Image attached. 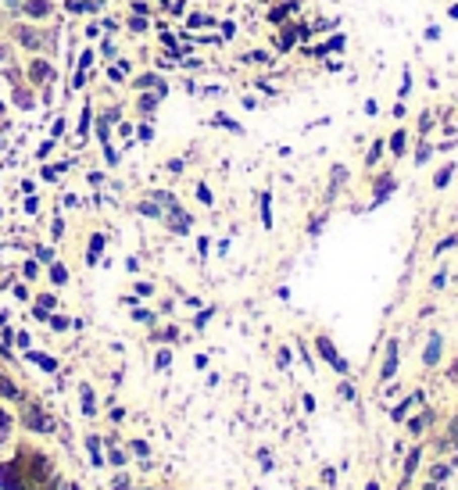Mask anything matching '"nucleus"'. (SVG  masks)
Listing matches in <instances>:
<instances>
[{
    "mask_svg": "<svg viewBox=\"0 0 458 490\" xmlns=\"http://www.w3.org/2000/svg\"><path fill=\"white\" fill-rule=\"evenodd\" d=\"M312 36V25H301V22H290V25H279V39H276V50L286 54V50H294L297 39H308Z\"/></svg>",
    "mask_w": 458,
    "mask_h": 490,
    "instance_id": "1",
    "label": "nucleus"
},
{
    "mask_svg": "<svg viewBox=\"0 0 458 490\" xmlns=\"http://www.w3.org/2000/svg\"><path fill=\"white\" fill-rule=\"evenodd\" d=\"M344 43H347V36H344V32H337V36L322 39V43H315V47H304L301 54H304V58H329V54H340V50H344Z\"/></svg>",
    "mask_w": 458,
    "mask_h": 490,
    "instance_id": "2",
    "label": "nucleus"
},
{
    "mask_svg": "<svg viewBox=\"0 0 458 490\" xmlns=\"http://www.w3.org/2000/svg\"><path fill=\"white\" fill-rule=\"evenodd\" d=\"M297 11H301V0H286V4L269 8V15H265V18H269V25H272V29H279V25H286V18H290V15H297Z\"/></svg>",
    "mask_w": 458,
    "mask_h": 490,
    "instance_id": "3",
    "label": "nucleus"
},
{
    "mask_svg": "<svg viewBox=\"0 0 458 490\" xmlns=\"http://www.w3.org/2000/svg\"><path fill=\"white\" fill-rule=\"evenodd\" d=\"M18 11H22L25 18H32V22H43V18H50L54 4H50V0H22Z\"/></svg>",
    "mask_w": 458,
    "mask_h": 490,
    "instance_id": "4",
    "label": "nucleus"
},
{
    "mask_svg": "<svg viewBox=\"0 0 458 490\" xmlns=\"http://www.w3.org/2000/svg\"><path fill=\"white\" fill-rule=\"evenodd\" d=\"M29 75H32L36 86H50V83H54V65H47V61L36 58V61L29 65Z\"/></svg>",
    "mask_w": 458,
    "mask_h": 490,
    "instance_id": "5",
    "label": "nucleus"
},
{
    "mask_svg": "<svg viewBox=\"0 0 458 490\" xmlns=\"http://www.w3.org/2000/svg\"><path fill=\"white\" fill-rule=\"evenodd\" d=\"M133 90H158V93H169V83H165L161 75H154V72H147V75H136L133 79Z\"/></svg>",
    "mask_w": 458,
    "mask_h": 490,
    "instance_id": "6",
    "label": "nucleus"
},
{
    "mask_svg": "<svg viewBox=\"0 0 458 490\" xmlns=\"http://www.w3.org/2000/svg\"><path fill=\"white\" fill-rule=\"evenodd\" d=\"M15 39H18L25 50H43V36H39L36 29H29V25H18L15 29Z\"/></svg>",
    "mask_w": 458,
    "mask_h": 490,
    "instance_id": "7",
    "label": "nucleus"
},
{
    "mask_svg": "<svg viewBox=\"0 0 458 490\" xmlns=\"http://www.w3.org/2000/svg\"><path fill=\"white\" fill-rule=\"evenodd\" d=\"M319 354H322V358H326V361H329V365H333L337 372H347V361H344V358L337 354V347L329 344V337H319Z\"/></svg>",
    "mask_w": 458,
    "mask_h": 490,
    "instance_id": "8",
    "label": "nucleus"
},
{
    "mask_svg": "<svg viewBox=\"0 0 458 490\" xmlns=\"http://www.w3.org/2000/svg\"><path fill=\"white\" fill-rule=\"evenodd\" d=\"M440 347H444V337H440V333H433V337H430V344H426L423 361H426V365H437V361H440Z\"/></svg>",
    "mask_w": 458,
    "mask_h": 490,
    "instance_id": "9",
    "label": "nucleus"
},
{
    "mask_svg": "<svg viewBox=\"0 0 458 490\" xmlns=\"http://www.w3.org/2000/svg\"><path fill=\"white\" fill-rule=\"evenodd\" d=\"M397 372V340L387 344V358H383V379H390Z\"/></svg>",
    "mask_w": 458,
    "mask_h": 490,
    "instance_id": "10",
    "label": "nucleus"
},
{
    "mask_svg": "<svg viewBox=\"0 0 458 490\" xmlns=\"http://www.w3.org/2000/svg\"><path fill=\"white\" fill-rule=\"evenodd\" d=\"M404 147H408V129H394V133H390V154L401 157Z\"/></svg>",
    "mask_w": 458,
    "mask_h": 490,
    "instance_id": "11",
    "label": "nucleus"
},
{
    "mask_svg": "<svg viewBox=\"0 0 458 490\" xmlns=\"http://www.w3.org/2000/svg\"><path fill=\"white\" fill-rule=\"evenodd\" d=\"M161 97H165V93H158V90H150V93L143 90V93H140V111H143V115H154V107H158Z\"/></svg>",
    "mask_w": 458,
    "mask_h": 490,
    "instance_id": "12",
    "label": "nucleus"
},
{
    "mask_svg": "<svg viewBox=\"0 0 458 490\" xmlns=\"http://www.w3.org/2000/svg\"><path fill=\"white\" fill-rule=\"evenodd\" d=\"M90 122H93V104H82V115H79V140H86V133H90Z\"/></svg>",
    "mask_w": 458,
    "mask_h": 490,
    "instance_id": "13",
    "label": "nucleus"
},
{
    "mask_svg": "<svg viewBox=\"0 0 458 490\" xmlns=\"http://www.w3.org/2000/svg\"><path fill=\"white\" fill-rule=\"evenodd\" d=\"M212 25H219L212 15H186V29H212Z\"/></svg>",
    "mask_w": 458,
    "mask_h": 490,
    "instance_id": "14",
    "label": "nucleus"
},
{
    "mask_svg": "<svg viewBox=\"0 0 458 490\" xmlns=\"http://www.w3.org/2000/svg\"><path fill=\"white\" fill-rule=\"evenodd\" d=\"M11 90H15V100L22 104V111H32V107H36V104H32V93H29V90H25L22 83H15Z\"/></svg>",
    "mask_w": 458,
    "mask_h": 490,
    "instance_id": "15",
    "label": "nucleus"
},
{
    "mask_svg": "<svg viewBox=\"0 0 458 490\" xmlns=\"http://www.w3.org/2000/svg\"><path fill=\"white\" fill-rule=\"evenodd\" d=\"M25 422H29L32 429H50V426H54V422H50L43 412H29V419H25Z\"/></svg>",
    "mask_w": 458,
    "mask_h": 490,
    "instance_id": "16",
    "label": "nucleus"
},
{
    "mask_svg": "<svg viewBox=\"0 0 458 490\" xmlns=\"http://www.w3.org/2000/svg\"><path fill=\"white\" fill-rule=\"evenodd\" d=\"M68 11L86 15V11H100V4H90V0H68Z\"/></svg>",
    "mask_w": 458,
    "mask_h": 490,
    "instance_id": "17",
    "label": "nucleus"
},
{
    "mask_svg": "<svg viewBox=\"0 0 458 490\" xmlns=\"http://www.w3.org/2000/svg\"><path fill=\"white\" fill-rule=\"evenodd\" d=\"M262 226L272 229V197L269 193H262Z\"/></svg>",
    "mask_w": 458,
    "mask_h": 490,
    "instance_id": "18",
    "label": "nucleus"
},
{
    "mask_svg": "<svg viewBox=\"0 0 458 490\" xmlns=\"http://www.w3.org/2000/svg\"><path fill=\"white\" fill-rule=\"evenodd\" d=\"M212 126H222V129H229V133H236V136L243 133V129H240V122H233V118H226V115H215V118H212Z\"/></svg>",
    "mask_w": 458,
    "mask_h": 490,
    "instance_id": "19",
    "label": "nucleus"
},
{
    "mask_svg": "<svg viewBox=\"0 0 458 490\" xmlns=\"http://www.w3.org/2000/svg\"><path fill=\"white\" fill-rule=\"evenodd\" d=\"M451 176H454V165H444V169L433 176V186H437V190H444V186L451 183Z\"/></svg>",
    "mask_w": 458,
    "mask_h": 490,
    "instance_id": "20",
    "label": "nucleus"
},
{
    "mask_svg": "<svg viewBox=\"0 0 458 490\" xmlns=\"http://www.w3.org/2000/svg\"><path fill=\"white\" fill-rule=\"evenodd\" d=\"M54 304H58V297H50V294H47V297H39V304H36V318H47Z\"/></svg>",
    "mask_w": 458,
    "mask_h": 490,
    "instance_id": "21",
    "label": "nucleus"
},
{
    "mask_svg": "<svg viewBox=\"0 0 458 490\" xmlns=\"http://www.w3.org/2000/svg\"><path fill=\"white\" fill-rule=\"evenodd\" d=\"M383 147H387L383 140H376V143H372V147H369V154H365V165H376V161L383 157Z\"/></svg>",
    "mask_w": 458,
    "mask_h": 490,
    "instance_id": "22",
    "label": "nucleus"
},
{
    "mask_svg": "<svg viewBox=\"0 0 458 490\" xmlns=\"http://www.w3.org/2000/svg\"><path fill=\"white\" fill-rule=\"evenodd\" d=\"M29 358H32V361H36L43 372H54V369H58V361H54L50 354H29Z\"/></svg>",
    "mask_w": 458,
    "mask_h": 490,
    "instance_id": "23",
    "label": "nucleus"
},
{
    "mask_svg": "<svg viewBox=\"0 0 458 490\" xmlns=\"http://www.w3.org/2000/svg\"><path fill=\"white\" fill-rule=\"evenodd\" d=\"M97 140H100V147L111 143V122H104V118L97 122Z\"/></svg>",
    "mask_w": 458,
    "mask_h": 490,
    "instance_id": "24",
    "label": "nucleus"
},
{
    "mask_svg": "<svg viewBox=\"0 0 458 490\" xmlns=\"http://www.w3.org/2000/svg\"><path fill=\"white\" fill-rule=\"evenodd\" d=\"M100 251H104V236H93V240H90V254H86V261L97 265V254H100Z\"/></svg>",
    "mask_w": 458,
    "mask_h": 490,
    "instance_id": "25",
    "label": "nucleus"
},
{
    "mask_svg": "<svg viewBox=\"0 0 458 490\" xmlns=\"http://www.w3.org/2000/svg\"><path fill=\"white\" fill-rule=\"evenodd\" d=\"M408 93H412V68H404V72H401V90H397V100H404Z\"/></svg>",
    "mask_w": 458,
    "mask_h": 490,
    "instance_id": "26",
    "label": "nucleus"
},
{
    "mask_svg": "<svg viewBox=\"0 0 458 490\" xmlns=\"http://www.w3.org/2000/svg\"><path fill=\"white\" fill-rule=\"evenodd\" d=\"M0 397H18V387L8 376H0Z\"/></svg>",
    "mask_w": 458,
    "mask_h": 490,
    "instance_id": "27",
    "label": "nucleus"
},
{
    "mask_svg": "<svg viewBox=\"0 0 458 490\" xmlns=\"http://www.w3.org/2000/svg\"><path fill=\"white\" fill-rule=\"evenodd\" d=\"M243 61H258V65H265V61H272V54H269V50H247Z\"/></svg>",
    "mask_w": 458,
    "mask_h": 490,
    "instance_id": "28",
    "label": "nucleus"
},
{
    "mask_svg": "<svg viewBox=\"0 0 458 490\" xmlns=\"http://www.w3.org/2000/svg\"><path fill=\"white\" fill-rule=\"evenodd\" d=\"M50 279L58 283V287H61V283H68V272H65V265H58V261H54V265H50Z\"/></svg>",
    "mask_w": 458,
    "mask_h": 490,
    "instance_id": "29",
    "label": "nucleus"
},
{
    "mask_svg": "<svg viewBox=\"0 0 458 490\" xmlns=\"http://www.w3.org/2000/svg\"><path fill=\"white\" fill-rule=\"evenodd\" d=\"M82 412L93 415V390H90V387H82Z\"/></svg>",
    "mask_w": 458,
    "mask_h": 490,
    "instance_id": "30",
    "label": "nucleus"
},
{
    "mask_svg": "<svg viewBox=\"0 0 458 490\" xmlns=\"http://www.w3.org/2000/svg\"><path fill=\"white\" fill-rule=\"evenodd\" d=\"M129 29L133 32H147V15H133L129 18Z\"/></svg>",
    "mask_w": 458,
    "mask_h": 490,
    "instance_id": "31",
    "label": "nucleus"
},
{
    "mask_svg": "<svg viewBox=\"0 0 458 490\" xmlns=\"http://www.w3.org/2000/svg\"><path fill=\"white\" fill-rule=\"evenodd\" d=\"M122 75H126V72H122L118 65H115V68H108V83H115V86H122V83H126V79H122Z\"/></svg>",
    "mask_w": 458,
    "mask_h": 490,
    "instance_id": "32",
    "label": "nucleus"
},
{
    "mask_svg": "<svg viewBox=\"0 0 458 490\" xmlns=\"http://www.w3.org/2000/svg\"><path fill=\"white\" fill-rule=\"evenodd\" d=\"M219 25H222V39H233V36H236V22H233V18H226V22H219Z\"/></svg>",
    "mask_w": 458,
    "mask_h": 490,
    "instance_id": "33",
    "label": "nucleus"
},
{
    "mask_svg": "<svg viewBox=\"0 0 458 490\" xmlns=\"http://www.w3.org/2000/svg\"><path fill=\"white\" fill-rule=\"evenodd\" d=\"M90 65H93V47H86V50L79 54V68H82V72H86Z\"/></svg>",
    "mask_w": 458,
    "mask_h": 490,
    "instance_id": "34",
    "label": "nucleus"
},
{
    "mask_svg": "<svg viewBox=\"0 0 458 490\" xmlns=\"http://www.w3.org/2000/svg\"><path fill=\"white\" fill-rule=\"evenodd\" d=\"M451 247H458V236H444V240L437 243V254H444V251H451Z\"/></svg>",
    "mask_w": 458,
    "mask_h": 490,
    "instance_id": "35",
    "label": "nucleus"
},
{
    "mask_svg": "<svg viewBox=\"0 0 458 490\" xmlns=\"http://www.w3.org/2000/svg\"><path fill=\"white\" fill-rule=\"evenodd\" d=\"M61 136H65V118H58V122H54V126H50V140L58 143Z\"/></svg>",
    "mask_w": 458,
    "mask_h": 490,
    "instance_id": "36",
    "label": "nucleus"
},
{
    "mask_svg": "<svg viewBox=\"0 0 458 490\" xmlns=\"http://www.w3.org/2000/svg\"><path fill=\"white\" fill-rule=\"evenodd\" d=\"M133 133H136V129L129 126V122H122V126H118V136L126 140V143H133Z\"/></svg>",
    "mask_w": 458,
    "mask_h": 490,
    "instance_id": "37",
    "label": "nucleus"
},
{
    "mask_svg": "<svg viewBox=\"0 0 458 490\" xmlns=\"http://www.w3.org/2000/svg\"><path fill=\"white\" fill-rule=\"evenodd\" d=\"M430 154H433V143H423V147H419V154H415V165H423V161H426Z\"/></svg>",
    "mask_w": 458,
    "mask_h": 490,
    "instance_id": "38",
    "label": "nucleus"
},
{
    "mask_svg": "<svg viewBox=\"0 0 458 490\" xmlns=\"http://www.w3.org/2000/svg\"><path fill=\"white\" fill-rule=\"evenodd\" d=\"M140 211H143L147 219H161V208H158V204H140Z\"/></svg>",
    "mask_w": 458,
    "mask_h": 490,
    "instance_id": "39",
    "label": "nucleus"
},
{
    "mask_svg": "<svg viewBox=\"0 0 458 490\" xmlns=\"http://www.w3.org/2000/svg\"><path fill=\"white\" fill-rule=\"evenodd\" d=\"M36 258L47 261V265H54V251H50V247H36Z\"/></svg>",
    "mask_w": 458,
    "mask_h": 490,
    "instance_id": "40",
    "label": "nucleus"
},
{
    "mask_svg": "<svg viewBox=\"0 0 458 490\" xmlns=\"http://www.w3.org/2000/svg\"><path fill=\"white\" fill-rule=\"evenodd\" d=\"M100 118H104V122H111V126H115V122L122 118V107H108V111H104Z\"/></svg>",
    "mask_w": 458,
    "mask_h": 490,
    "instance_id": "41",
    "label": "nucleus"
},
{
    "mask_svg": "<svg viewBox=\"0 0 458 490\" xmlns=\"http://www.w3.org/2000/svg\"><path fill=\"white\" fill-rule=\"evenodd\" d=\"M362 111H365V115L372 118V115H380V104H376V100H372V97H369V100L362 104Z\"/></svg>",
    "mask_w": 458,
    "mask_h": 490,
    "instance_id": "42",
    "label": "nucleus"
},
{
    "mask_svg": "<svg viewBox=\"0 0 458 490\" xmlns=\"http://www.w3.org/2000/svg\"><path fill=\"white\" fill-rule=\"evenodd\" d=\"M423 36H426V43H437V39H440V25H430Z\"/></svg>",
    "mask_w": 458,
    "mask_h": 490,
    "instance_id": "43",
    "label": "nucleus"
},
{
    "mask_svg": "<svg viewBox=\"0 0 458 490\" xmlns=\"http://www.w3.org/2000/svg\"><path fill=\"white\" fill-rule=\"evenodd\" d=\"M100 54H104V58H118V50H115L111 39H104V43H100Z\"/></svg>",
    "mask_w": 458,
    "mask_h": 490,
    "instance_id": "44",
    "label": "nucleus"
},
{
    "mask_svg": "<svg viewBox=\"0 0 458 490\" xmlns=\"http://www.w3.org/2000/svg\"><path fill=\"white\" fill-rule=\"evenodd\" d=\"M390 115H394V118H404V115H408V104H404V100H397V104L390 107Z\"/></svg>",
    "mask_w": 458,
    "mask_h": 490,
    "instance_id": "45",
    "label": "nucleus"
},
{
    "mask_svg": "<svg viewBox=\"0 0 458 490\" xmlns=\"http://www.w3.org/2000/svg\"><path fill=\"white\" fill-rule=\"evenodd\" d=\"M136 133H140V140H143V143H147V140H154V129H150V126H147V122H143V126H140V129H136Z\"/></svg>",
    "mask_w": 458,
    "mask_h": 490,
    "instance_id": "46",
    "label": "nucleus"
},
{
    "mask_svg": "<svg viewBox=\"0 0 458 490\" xmlns=\"http://www.w3.org/2000/svg\"><path fill=\"white\" fill-rule=\"evenodd\" d=\"M430 126H433V115H430V111H423V118H419V129H423V133H426V129H430Z\"/></svg>",
    "mask_w": 458,
    "mask_h": 490,
    "instance_id": "47",
    "label": "nucleus"
},
{
    "mask_svg": "<svg viewBox=\"0 0 458 490\" xmlns=\"http://www.w3.org/2000/svg\"><path fill=\"white\" fill-rule=\"evenodd\" d=\"M50 150H54V140H43V143H39V150H36V154H39V157H47Z\"/></svg>",
    "mask_w": 458,
    "mask_h": 490,
    "instance_id": "48",
    "label": "nucleus"
},
{
    "mask_svg": "<svg viewBox=\"0 0 458 490\" xmlns=\"http://www.w3.org/2000/svg\"><path fill=\"white\" fill-rule=\"evenodd\" d=\"M197 197H200V200H204V204H212V190H208V186H204V183H200V186H197Z\"/></svg>",
    "mask_w": 458,
    "mask_h": 490,
    "instance_id": "49",
    "label": "nucleus"
},
{
    "mask_svg": "<svg viewBox=\"0 0 458 490\" xmlns=\"http://www.w3.org/2000/svg\"><path fill=\"white\" fill-rule=\"evenodd\" d=\"M258 90H262V93H269V97H276V86H269L265 79H258Z\"/></svg>",
    "mask_w": 458,
    "mask_h": 490,
    "instance_id": "50",
    "label": "nucleus"
},
{
    "mask_svg": "<svg viewBox=\"0 0 458 490\" xmlns=\"http://www.w3.org/2000/svg\"><path fill=\"white\" fill-rule=\"evenodd\" d=\"M158 369H169V351H158Z\"/></svg>",
    "mask_w": 458,
    "mask_h": 490,
    "instance_id": "51",
    "label": "nucleus"
},
{
    "mask_svg": "<svg viewBox=\"0 0 458 490\" xmlns=\"http://www.w3.org/2000/svg\"><path fill=\"white\" fill-rule=\"evenodd\" d=\"M36 276H39V268H36V261H29L25 265V279H36Z\"/></svg>",
    "mask_w": 458,
    "mask_h": 490,
    "instance_id": "52",
    "label": "nucleus"
},
{
    "mask_svg": "<svg viewBox=\"0 0 458 490\" xmlns=\"http://www.w3.org/2000/svg\"><path fill=\"white\" fill-rule=\"evenodd\" d=\"M50 325H54V330H68V318L58 315V318H50Z\"/></svg>",
    "mask_w": 458,
    "mask_h": 490,
    "instance_id": "53",
    "label": "nucleus"
},
{
    "mask_svg": "<svg viewBox=\"0 0 458 490\" xmlns=\"http://www.w3.org/2000/svg\"><path fill=\"white\" fill-rule=\"evenodd\" d=\"M172 11H176V15H183V11H186V0H176V4H172Z\"/></svg>",
    "mask_w": 458,
    "mask_h": 490,
    "instance_id": "54",
    "label": "nucleus"
},
{
    "mask_svg": "<svg viewBox=\"0 0 458 490\" xmlns=\"http://www.w3.org/2000/svg\"><path fill=\"white\" fill-rule=\"evenodd\" d=\"M447 18H458V4H451V8H447Z\"/></svg>",
    "mask_w": 458,
    "mask_h": 490,
    "instance_id": "55",
    "label": "nucleus"
},
{
    "mask_svg": "<svg viewBox=\"0 0 458 490\" xmlns=\"http://www.w3.org/2000/svg\"><path fill=\"white\" fill-rule=\"evenodd\" d=\"M8 422H11V419H8V415H4V412H0V429H4V426H8Z\"/></svg>",
    "mask_w": 458,
    "mask_h": 490,
    "instance_id": "56",
    "label": "nucleus"
},
{
    "mask_svg": "<svg viewBox=\"0 0 458 490\" xmlns=\"http://www.w3.org/2000/svg\"><path fill=\"white\" fill-rule=\"evenodd\" d=\"M4 4H8V8H22V0H4Z\"/></svg>",
    "mask_w": 458,
    "mask_h": 490,
    "instance_id": "57",
    "label": "nucleus"
},
{
    "mask_svg": "<svg viewBox=\"0 0 458 490\" xmlns=\"http://www.w3.org/2000/svg\"><path fill=\"white\" fill-rule=\"evenodd\" d=\"M4 111H8V107H4V100H0V118H4Z\"/></svg>",
    "mask_w": 458,
    "mask_h": 490,
    "instance_id": "58",
    "label": "nucleus"
}]
</instances>
